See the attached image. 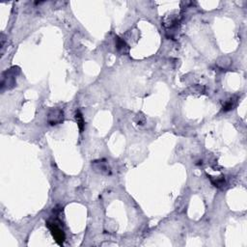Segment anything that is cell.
Wrapping results in <instances>:
<instances>
[{
    "label": "cell",
    "mask_w": 247,
    "mask_h": 247,
    "mask_svg": "<svg viewBox=\"0 0 247 247\" xmlns=\"http://www.w3.org/2000/svg\"><path fill=\"white\" fill-rule=\"evenodd\" d=\"M116 45H117L118 49H125V47L127 46L126 44H125V42H124L123 40H121L120 38H117V39H116Z\"/></svg>",
    "instance_id": "6"
},
{
    "label": "cell",
    "mask_w": 247,
    "mask_h": 247,
    "mask_svg": "<svg viewBox=\"0 0 247 247\" xmlns=\"http://www.w3.org/2000/svg\"><path fill=\"white\" fill-rule=\"evenodd\" d=\"M46 226L49 227L51 235L53 237V238L55 239V241L60 245L62 246L64 244V241H65V233L64 231L61 229L60 226L57 224L56 221H47L46 222Z\"/></svg>",
    "instance_id": "1"
},
{
    "label": "cell",
    "mask_w": 247,
    "mask_h": 247,
    "mask_svg": "<svg viewBox=\"0 0 247 247\" xmlns=\"http://www.w3.org/2000/svg\"><path fill=\"white\" fill-rule=\"evenodd\" d=\"M64 120V112L61 109H52L49 111V115H47V122L49 125L55 126L58 125L61 122Z\"/></svg>",
    "instance_id": "2"
},
{
    "label": "cell",
    "mask_w": 247,
    "mask_h": 247,
    "mask_svg": "<svg viewBox=\"0 0 247 247\" xmlns=\"http://www.w3.org/2000/svg\"><path fill=\"white\" fill-rule=\"evenodd\" d=\"M234 105H235V102H234V100H233L232 99L229 100H227V101L225 102V104L223 105V111L227 112V111L232 110L233 107H234Z\"/></svg>",
    "instance_id": "4"
},
{
    "label": "cell",
    "mask_w": 247,
    "mask_h": 247,
    "mask_svg": "<svg viewBox=\"0 0 247 247\" xmlns=\"http://www.w3.org/2000/svg\"><path fill=\"white\" fill-rule=\"evenodd\" d=\"M75 120H76V123H77V126L79 127V130L80 132L83 131L84 129V126H85V122H84V119H83V116H82L81 112L79 110H77L75 112Z\"/></svg>",
    "instance_id": "3"
},
{
    "label": "cell",
    "mask_w": 247,
    "mask_h": 247,
    "mask_svg": "<svg viewBox=\"0 0 247 247\" xmlns=\"http://www.w3.org/2000/svg\"><path fill=\"white\" fill-rule=\"evenodd\" d=\"M211 182H212V183L214 184V186H216V187H223V186H225V179H224L223 177L217 178L215 181L211 180Z\"/></svg>",
    "instance_id": "5"
}]
</instances>
